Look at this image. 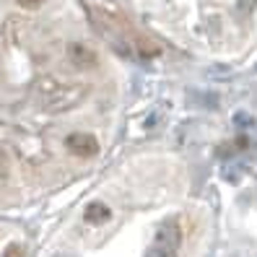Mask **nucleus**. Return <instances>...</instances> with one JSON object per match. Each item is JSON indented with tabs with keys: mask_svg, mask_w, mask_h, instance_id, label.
Segmentation results:
<instances>
[{
	"mask_svg": "<svg viewBox=\"0 0 257 257\" xmlns=\"http://www.w3.org/2000/svg\"><path fill=\"white\" fill-rule=\"evenodd\" d=\"M179 241H182V229H179V221L166 218V221L159 226L156 241H154V244L166 247V249H179Z\"/></svg>",
	"mask_w": 257,
	"mask_h": 257,
	"instance_id": "obj_3",
	"label": "nucleus"
},
{
	"mask_svg": "<svg viewBox=\"0 0 257 257\" xmlns=\"http://www.w3.org/2000/svg\"><path fill=\"white\" fill-rule=\"evenodd\" d=\"M16 6L21 11H39L44 6V0H16Z\"/></svg>",
	"mask_w": 257,
	"mask_h": 257,
	"instance_id": "obj_6",
	"label": "nucleus"
},
{
	"mask_svg": "<svg viewBox=\"0 0 257 257\" xmlns=\"http://www.w3.org/2000/svg\"><path fill=\"white\" fill-rule=\"evenodd\" d=\"M65 57L75 70H94L99 65L96 52L88 47L86 42H68L65 44Z\"/></svg>",
	"mask_w": 257,
	"mask_h": 257,
	"instance_id": "obj_1",
	"label": "nucleus"
},
{
	"mask_svg": "<svg viewBox=\"0 0 257 257\" xmlns=\"http://www.w3.org/2000/svg\"><path fill=\"white\" fill-rule=\"evenodd\" d=\"M146 257H177V249H166V247L154 244V247H148Z\"/></svg>",
	"mask_w": 257,
	"mask_h": 257,
	"instance_id": "obj_5",
	"label": "nucleus"
},
{
	"mask_svg": "<svg viewBox=\"0 0 257 257\" xmlns=\"http://www.w3.org/2000/svg\"><path fill=\"white\" fill-rule=\"evenodd\" d=\"M65 146H68L70 154H75L78 159H94L99 154V141L94 138V135H88V133H73V135H68Z\"/></svg>",
	"mask_w": 257,
	"mask_h": 257,
	"instance_id": "obj_2",
	"label": "nucleus"
},
{
	"mask_svg": "<svg viewBox=\"0 0 257 257\" xmlns=\"http://www.w3.org/2000/svg\"><path fill=\"white\" fill-rule=\"evenodd\" d=\"M83 218L91 223V226H101V223H107V221L112 218V210L104 205L101 200H96V203H88V205H86Z\"/></svg>",
	"mask_w": 257,
	"mask_h": 257,
	"instance_id": "obj_4",
	"label": "nucleus"
}]
</instances>
